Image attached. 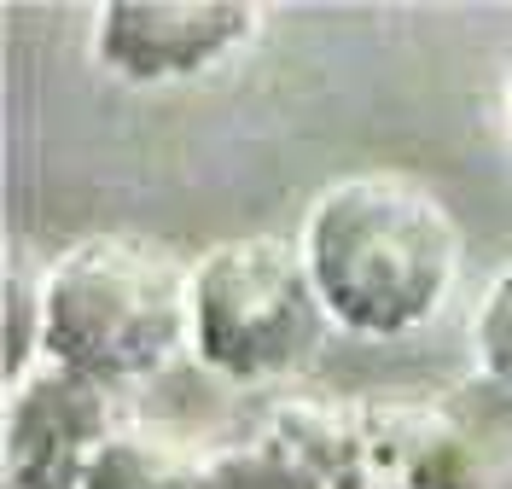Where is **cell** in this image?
Returning a JSON list of instances; mask_svg holds the SVG:
<instances>
[{"label": "cell", "mask_w": 512, "mask_h": 489, "mask_svg": "<svg viewBox=\"0 0 512 489\" xmlns=\"http://www.w3.org/2000/svg\"><path fill=\"white\" fill-rule=\"evenodd\" d=\"M303 262L332 326L408 338L443 315L460 280V228L425 181L361 169L326 181L303 210Z\"/></svg>", "instance_id": "6da1fadb"}, {"label": "cell", "mask_w": 512, "mask_h": 489, "mask_svg": "<svg viewBox=\"0 0 512 489\" xmlns=\"http://www.w3.org/2000/svg\"><path fill=\"white\" fill-rule=\"evenodd\" d=\"M47 361L99 385L152 379L192 350V268L140 233H88L41 268Z\"/></svg>", "instance_id": "7a4b0ae2"}, {"label": "cell", "mask_w": 512, "mask_h": 489, "mask_svg": "<svg viewBox=\"0 0 512 489\" xmlns=\"http://www.w3.org/2000/svg\"><path fill=\"white\" fill-rule=\"evenodd\" d=\"M326 303L286 233H233L192 262V356L233 385H274L326 338Z\"/></svg>", "instance_id": "3957f363"}, {"label": "cell", "mask_w": 512, "mask_h": 489, "mask_svg": "<svg viewBox=\"0 0 512 489\" xmlns=\"http://www.w3.org/2000/svg\"><path fill=\"white\" fill-rule=\"evenodd\" d=\"M256 30L251 0H111L94 12V59L128 88H169L227 65Z\"/></svg>", "instance_id": "277c9868"}, {"label": "cell", "mask_w": 512, "mask_h": 489, "mask_svg": "<svg viewBox=\"0 0 512 489\" xmlns=\"http://www.w3.org/2000/svg\"><path fill=\"white\" fill-rule=\"evenodd\" d=\"M117 391L76 367L41 361L18 385H6V443H0V484L82 489L94 455L123 431Z\"/></svg>", "instance_id": "5b68a950"}, {"label": "cell", "mask_w": 512, "mask_h": 489, "mask_svg": "<svg viewBox=\"0 0 512 489\" xmlns=\"http://www.w3.org/2000/svg\"><path fill=\"white\" fill-rule=\"evenodd\" d=\"M326 489H437V408L350 402L344 449Z\"/></svg>", "instance_id": "8992f818"}, {"label": "cell", "mask_w": 512, "mask_h": 489, "mask_svg": "<svg viewBox=\"0 0 512 489\" xmlns=\"http://www.w3.org/2000/svg\"><path fill=\"white\" fill-rule=\"evenodd\" d=\"M437 408V489H512V391L460 379Z\"/></svg>", "instance_id": "52a82bcc"}, {"label": "cell", "mask_w": 512, "mask_h": 489, "mask_svg": "<svg viewBox=\"0 0 512 489\" xmlns=\"http://www.w3.org/2000/svg\"><path fill=\"white\" fill-rule=\"evenodd\" d=\"M198 478H204V455L175 449L146 425H123L94 455L82 489H198Z\"/></svg>", "instance_id": "ba28073f"}, {"label": "cell", "mask_w": 512, "mask_h": 489, "mask_svg": "<svg viewBox=\"0 0 512 489\" xmlns=\"http://www.w3.org/2000/svg\"><path fill=\"white\" fill-rule=\"evenodd\" d=\"M47 361V303H41V274L24 262L6 280V385H18Z\"/></svg>", "instance_id": "9c48e42d"}, {"label": "cell", "mask_w": 512, "mask_h": 489, "mask_svg": "<svg viewBox=\"0 0 512 489\" xmlns=\"http://www.w3.org/2000/svg\"><path fill=\"white\" fill-rule=\"evenodd\" d=\"M198 489H320V484L286 472L280 460H268L251 437H233V443H222V449L204 455V478H198Z\"/></svg>", "instance_id": "30bf717a"}, {"label": "cell", "mask_w": 512, "mask_h": 489, "mask_svg": "<svg viewBox=\"0 0 512 489\" xmlns=\"http://www.w3.org/2000/svg\"><path fill=\"white\" fill-rule=\"evenodd\" d=\"M472 338H478V373L512 391V268H501L489 280L478 321H472Z\"/></svg>", "instance_id": "8fae6325"}, {"label": "cell", "mask_w": 512, "mask_h": 489, "mask_svg": "<svg viewBox=\"0 0 512 489\" xmlns=\"http://www.w3.org/2000/svg\"><path fill=\"white\" fill-rule=\"evenodd\" d=\"M507 129H512V65H507Z\"/></svg>", "instance_id": "7c38bea8"}]
</instances>
